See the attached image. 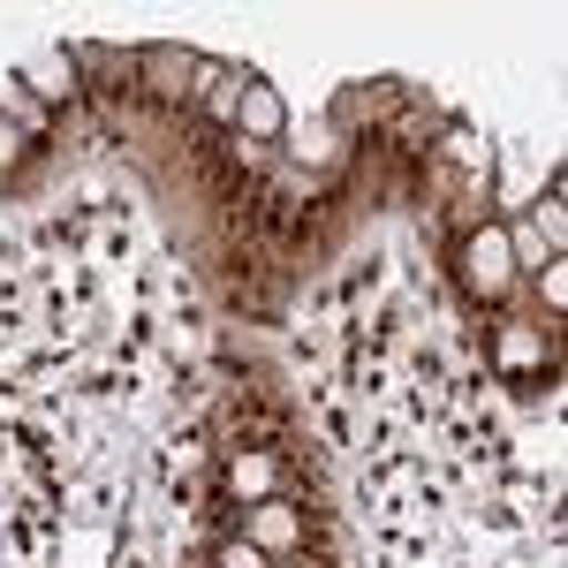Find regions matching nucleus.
<instances>
[{"label":"nucleus","mask_w":568,"mask_h":568,"mask_svg":"<svg viewBox=\"0 0 568 568\" xmlns=\"http://www.w3.org/2000/svg\"><path fill=\"white\" fill-rule=\"evenodd\" d=\"M227 568H265L258 546H227Z\"/></svg>","instance_id":"5"},{"label":"nucleus","mask_w":568,"mask_h":568,"mask_svg":"<svg viewBox=\"0 0 568 568\" xmlns=\"http://www.w3.org/2000/svg\"><path fill=\"white\" fill-rule=\"evenodd\" d=\"M265 485H273V463L265 455H243L235 463V493H265Z\"/></svg>","instance_id":"4"},{"label":"nucleus","mask_w":568,"mask_h":568,"mask_svg":"<svg viewBox=\"0 0 568 568\" xmlns=\"http://www.w3.org/2000/svg\"><path fill=\"white\" fill-rule=\"evenodd\" d=\"M508 273H516V265H508V235L485 227L478 243H470V281H478V288H508Z\"/></svg>","instance_id":"1"},{"label":"nucleus","mask_w":568,"mask_h":568,"mask_svg":"<svg viewBox=\"0 0 568 568\" xmlns=\"http://www.w3.org/2000/svg\"><path fill=\"white\" fill-rule=\"evenodd\" d=\"M243 122H251V130H281V99H273V91H251V99H243Z\"/></svg>","instance_id":"3"},{"label":"nucleus","mask_w":568,"mask_h":568,"mask_svg":"<svg viewBox=\"0 0 568 568\" xmlns=\"http://www.w3.org/2000/svg\"><path fill=\"white\" fill-rule=\"evenodd\" d=\"M288 538H296V516H288V508H258V516H251V546H288Z\"/></svg>","instance_id":"2"}]
</instances>
